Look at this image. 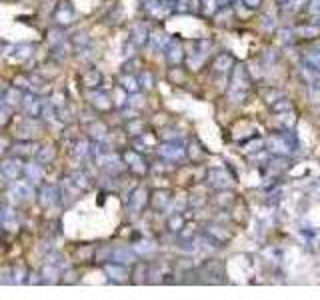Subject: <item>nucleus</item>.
<instances>
[{
  "instance_id": "nucleus-1",
  "label": "nucleus",
  "mask_w": 320,
  "mask_h": 300,
  "mask_svg": "<svg viewBox=\"0 0 320 300\" xmlns=\"http://www.w3.org/2000/svg\"><path fill=\"white\" fill-rule=\"evenodd\" d=\"M252 88V78L246 70V66H234L232 68V74H230V98L236 100V102H242V100L248 96Z\"/></svg>"
},
{
  "instance_id": "nucleus-2",
  "label": "nucleus",
  "mask_w": 320,
  "mask_h": 300,
  "mask_svg": "<svg viewBox=\"0 0 320 300\" xmlns=\"http://www.w3.org/2000/svg\"><path fill=\"white\" fill-rule=\"evenodd\" d=\"M298 146V140H296V136H294V132L292 130H284V132H278V134H274V136H270L268 138V150L274 154V156H278V158H284V156H290L294 150Z\"/></svg>"
},
{
  "instance_id": "nucleus-3",
  "label": "nucleus",
  "mask_w": 320,
  "mask_h": 300,
  "mask_svg": "<svg viewBox=\"0 0 320 300\" xmlns=\"http://www.w3.org/2000/svg\"><path fill=\"white\" fill-rule=\"evenodd\" d=\"M302 76L304 80L308 82V96H310V102L312 104H318L320 102V70H316L314 66L306 64L302 66Z\"/></svg>"
},
{
  "instance_id": "nucleus-4",
  "label": "nucleus",
  "mask_w": 320,
  "mask_h": 300,
  "mask_svg": "<svg viewBox=\"0 0 320 300\" xmlns=\"http://www.w3.org/2000/svg\"><path fill=\"white\" fill-rule=\"evenodd\" d=\"M206 184L216 190H224L232 186V176L224 168H210L206 174Z\"/></svg>"
},
{
  "instance_id": "nucleus-5",
  "label": "nucleus",
  "mask_w": 320,
  "mask_h": 300,
  "mask_svg": "<svg viewBox=\"0 0 320 300\" xmlns=\"http://www.w3.org/2000/svg\"><path fill=\"white\" fill-rule=\"evenodd\" d=\"M24 166L22 164V158L20 156H10V158H4L2 164H0V170H2V176L8 178V180H18V176L24 172Z\"/></svg>"
},
{
  "instance_id": "nucleus-6",
  "label": "nucleus",
  "mask_w": 320,
  "mask_h": 300,
  "mask_svg": "<svg viewBox=\"0 0 320 300\" xmlns=\"http://www.w3.org/2000/svg\"><path fill=\"white\" fill-rule=\"evenodd\" d=\"M158 154L160 158H164V160L176 162V160H182L186 156V150H184L182 144H178L176 140H166V142H162L158 146Z\"/></svg>"
},
{
  "instance_id": "nucleus-7",
  "label": "nucleus",
  "mask_w": 320,
  "mask_h": 300,
  "mask_svg": "<svg viewBox=\"0 0 320 300\" xmlns=\"http://www.w3.org/2000/svg\"><path fill=\"white\" fill-rule=\"evenodd\" d=\"M122 160L126 162L128 170H132V172L138 174V176L146 174V170H148V166H146V162H144V158L140 156L138 150H126V152L122 154Z\"/></svg>"
},
{
  "instance_id": "nucleus-8",
  "label": "nucleus",
  "mask_w": 320,
  "mask_h": 300,
  "mask_svg": "<svg viewBox=\"0 0 320 300\" xmlns=\"http://www.w3.org/2000/svg\"><path fill=\"white\" fill-rule=\"evenodd\" d=\"M164 54H166L168 64H172V66L182 64V62H184V58H186V54H184V46H182V40L172 38V40L168 42V46L164 48Z\"/></svg>"
},
{
  "instance_id": "nucleus-9",
  "label": "nucleus",
  "mask_w": 320,
  "mask_h": 300,
  "mask_svg": "<svg viewBox=\"0 0 320 300\" xmlns=\"http://www.w3.org/2000/svg\"><path fill=\"white\" fill-rule=\"evenodd\" d=\"M74 16H76V10H74V6L70 4V0H60V4H58L56 10H54V20H56L58 24L68 26V24L74 22Z\"/></svg>"
},
{
  "instance_id": "nucleus-10",
  "label": "nucleus",
  "mask_w": 320,
  "mask_h": 300,
  "mask_svg": "<svg viewBox=\"0 0 320 300\" xmlns=\"http://www.w3.org/2000/svg\"><path fill=\"white\" fill-rule=\"evenodd\" d=\"M34 182L30 180H12V186H10V194L16 200H32L34 198Z\"/></svg>"
},
{
  "instance_id": "nucleus-11",
  "label": "nucleus",
  "mask_w": 320,
  "mask_h": 300,
  "mask_svg": "<svg viewBox=\"0 0 320 300\" xmlns=\"http://www.w3.org/2000/svg\"><path fill=\"white\" fill-rule=\"evenodd\" d=\"M148 190L144 188V186H138V188H134L132 192H130V196H128V210L132 212V214H138L142 208H144V204L148 202Z\"/></svg>"
},
{
  "instance_id": "nucleus-12",
  "label": "nucleus",
  "mask_w": 320,
  "mask_h": 300,
  "mask_svg": "<svg viewBox=\"0 0 320 300\" xmlns=\"http://www.w3.org/2000/svg\"><path fill=\"white\" fill-rule=\"evenodd\" d=\"M204 236H206V240L212 244L214 248H218V246H224V244L230 240V232H226L222 226H216V224L206 226V232H204Z\"/></svg>"
},
{
  "instance_id": "nucleus-13",
  "label": "nucleus",
  "mask_w": 320,
  "mask_h": 300,
  "mask_svg": "<svg viewBox=\"0 0 320 300\" xmlns=\"http://www.w3.org/2000/svg\"><path fill=\"white\" fill-rule=\"evenodd\" d=\"M110 260H112V262H118V264L130 266V264H136L138 256H136L134 250H130L128 246H116V248L110 250Z\"/></svg>"
},
{
  "instance_id": "nucleus-14",
  "label": "nucleus",
  "mask_w": 320,
  "mask_h": 300,
  "mask_svg": "<svg viewBox=\"0 0 320 300\" xmlns=\"http://www.w3.org/2000/svg\"><path fill=\"white\" fill-rule=\"evenodd\" d=\"M60 200V190L56 184H44L38 192V202L44 206V208H50L56 202Z\"/></svg>"
},
{
  "instance_id": "nucleus-15",
  "label": "nucleus",
  "mask_w": 320,
  "mask_h": 300,
  "mask_svg": "<svg viewBox=\"0 0 320 300\" xmlns=\"http://www.w3.org/2000/svg\"><path fill=\"white\" fill-rule=\"evenodd\" d=\"M148 40H150L148 26H146L144 22H136V24L130 28V42H132L134 46H144Z\"/></svg>"
},
{
  "instance_id": "nucleus-16",
  "label": "nucleus",
  "mask_w": 320,
  "mask_h": 300,
  "mask_svg": "<svg viewBox=\"0 0 320 300\" xmlns=\"http://www.w3.org/2000/svg\"><path fill=\"white\" fill-rule=\"evenodd\" d=\"M202 270H204L206 276H212V278H210V284L224 282V266H222L220 260H208V262L202 266Z\"/></svg>"
},
{
  "instance_id": "nucleus-17",
  "label": "nucleus",
  "mask_w": 320,
  "mask_h": 300,
  "mask_svg": "<svg viewBox=\"0 0 320 300\" xmlns=\"http://www.w3.org/2000/svg\"><path fill=\"white\" fill-rule=\"evenodd\" d=\"M32 52H34V48L30 44H16V46H12L10 52H4V56L10 62H24L32 56Z\"/></svg>"
},
{
  "instance_id": "nucleus-18",
  "label": "nucleus",
  "mask_w": 320,
  "mask_h": 300,
  "mask_svg": "<svg viewBox=\"0 0 320 300\" xmlns=\"http://www.w3.org/2000/svg\"><path fill=\"white\" fill-rule=\"evenodd\" d=\"M104 272H106L108 278H110L112 282H124V280L128 278V268H126V264H118V262H112V260H110V264L104 266Z\"/></svg>"
},
{
  "instance_id": "nucleus-19",
  "label": "nucleus",
  "mask_w": 320,
  "mask_h": 300,
  "mask_svg": "<svg viewBox=\"0 0 320 300\" xmlns=\"http://www.w3.org/2000/svg\"><path fill=\"white\" fill-rule=\"evenodd\" d=\"M232 68H234V58H232V54L224 52V54H218V56L214 58L212 70L216 72V74H226V72H232Z\"/></svg>"
},
{
  "instance_id": "nucleus-20",
  "label": "nucleus",
  "mask_w": 320,
  "mask_h": 300,
  "mask_svg": "<svg viewBox=\"0 0 320 300\" xmlns=\"http://www.w3.org/2000/svg\"><path fill=\"white\" fill-rule=\"evenodd\" d=\"M0 222H2V228L6 232H14L18 230V218H16V212L10 208V206H2V212H0Z\"/></svg>"
},
{
  "instance_id": "nucleus-21",
  "label": "nucleus",
  "mask_w": 320,
  "mask_h": 300,
  "mask_svg": "<svg viewBox=\"0 0 320 300\" xmlns=\"http://www.w3.org/2000/svg\"><path fill=\"white\" fill-rule=\"evenodd\" d=\"M62 268L58 264H52V262H44V268L40 272L42 276V284H56L58 282V276H60Z\"/></svg>"
},
{
  "instance_id": "nucleus-22",
  "label": "nucleus",
  "mask_w": 320,
  "mask_h": 300,
  "mask_svg": "<svg viewBox=\"0 0 320 300\" xmlns=\"http://www.w3.org/2000/svg\"><path fill=\"white\" fill-rule=\"evenodd\" d=\"M118 84L128 92V94H138V90H140V80L134 76V74H128V72H124L120 78H118Z\"/></svg>"
},
{
  "instance_id": "nucleus-23",
  "label": "nucleus",
  "mask_w": 320,
  "mask_h": 300,
  "mask_svg": "<svg viewBox=\"0 0 320 300\" xmlns=\"http://www.w3.org/2000/svg\"><path fill=\"white\" fill-rule=\"evenodd\" d=\"M100 82H102V72L98 68H90V70H86L82 74V84L86 88H98Z\"/></svg>"
},
{
  "instance_id": "nucleus-24",
  "label": "nucleus",
  "mask_w": 320,
  "mask_h": 300,
  "mask_svg": "<svg viewBox=\"0 0 320 300\" xmlns=\"http://www.w3.org/2000/svg\"><path fill=\"white\" fill-rule=\"evenodd\" d=\"M170 200H172L170 190H154L152 196H150V204H152L154 210H164L170 204Z\"/></svg>"
},
{
  "instance_id": "nucleus-25",
  "label": "nucleus",
  "mask_w": 320,
  "mask_h": 300,
  "mask_svg": "<svg viewBox=\"0 0 320 300\" xmlns=\"http://www.w3.org/2000/svg\"><path fill=\"white\" fill-rule=\"evenodd\" d=\"M22 98H24V94H20L16 86H12V88H4V92H2V104L10 106V108H12V106H16V104H22Z\"/></svg>"
},
{
  "instance_id": "nucleus-26",
  "label": "nucleus",
  "mask_w": 320,
  "mask_h": 300,
  "mask_svg": "<svg viewBox=\"0 0 320 300\" xmlns=\"http://www.w3.org/2000/svg\"><path fill=\"white\" fill-rule=\"evenodd\" d=\"M12 148H14V156H20V158H22V156H32V154L38 152V150H36V144H34L32 140H26V138L20 140V142H16Z\"/></svg>"
},
{
  "instance_id": "nucleus-27",
  "label": "nucleus",
  "mask_w": 320,
  "mask_h": 300,
  "mask_svg": "<svg viewBox=\"0 0 320 300\" xmlns=\"http://www.w3.org/2000/svg\"><path fill=\"white\" fill-rule=\"evenodd\" d=\"M54 158H56V148H54L52 144H44V146H40L38 152H36V162H40L42 166L50 164Z\"/></svg>"
},
{
  "instance_id": "nucleus-28",
  "label": "nucleus",
  "mask_w": 320,
  "mask_h": 300,
  "mask_svg": "<svg viewBox=\"0 0 320 300\" xmlns=\"http://www.w3.org/2000/svg\"><path fill=\"white\" fill-rule=\"evenodd\" d=\"M90 98H92V104L96 106V110H102V112H104V110H110V108H112V100H110V96H108L106 92H102V90H96Z\"/></svg>"
},
{
  "instance_id": "nucleus-29",
  "label": "nucleus",
  "mask_w": 320,
  "mask_h": 300,
  "mask_svg": "<svg viewBox=\"0 0 320 300\" xmlns=\"http://www.w3.org/2000/svg\"><path fill=\"white\" fill-rule=\"evenodd\" d=\"M118 164H120L118 158L112 156L110 152H104V154L98 156V166L104 168V170H108V172H116V170H118Z\"/></svg>"
},
{
  "instance_id": "nucleus-30",
  "label": "nucleus",
  "mask_w": 320,
  "mask_h": 300,
  "mask_svg": "<svg viewBox=\"0 0 320 300\" xmlns=\"http://www.w3.org/2000/svg\"><path fill=\"white\" fill-rule=\"evenodd\" d=\"M144 128H146V124H144L142 118H132V120L126 122V132L132 134V136H142V134H146Z\"/></svg>"
},
{
  "instance_id": "nucleus-31",
  "label": "nucleus",
  "mask_w": 320,
  "mask_h": 300,
  "mask_svg": "<svg viewBox=\"0 0 320 300\" xmlns=\"http://www.w3.org/2000/svg\"><path fill=\"white\" fill-rule=\"evenodd\" d=\"M24 174L28 176L30 182H38L42 178V164L40 162H30L24 166Z\"/></svg>"
},
{
  "instance_id": "nucleus-32",
  "label": "nucleus",
  "mask_w": 320,
  "mask_h": 300,
  "mask_svg": "<svg viewBox=\"0 0 320 300\" xmlns=\"http://www.w3.org/2000/svg\"><path fill=\"white\" fill-rule=\"evenodd\" d=\"M302 58H304L306 64H310L316 70H320V48H308L302 54Z\"/></svg>"
},
{
  "instance_id": "nucleus-33",
  "label": "nucleus",
  "mask_w": 320,
  "mask_h": 300,
  "mask_svg": "<svg viewBox=\"0 0 320 300\" xmlns=\"http://www.w3.org/2000/svg\"><path fill=\"white\" fill-rule=\"evenodd\" d=\"M90 136H92V138H96V142L104 140V138H106V126H104L100 120L92 122V124H90Z\"/></svg>"
},
{
  "instance_id": "nucleus-34",
  "label": "nucleus",
  "mask_w": 320,
  "mask_h": 300,
  "mask_svg": "<svg viewBox=\"0 0 320 300\" xmlns=\"http://www.w3.org/2000/svg\"><path fill=\"white\" fill-rule=\"evenodd\" d=\"M90 152H92V144H90L86 138H80V140L76 142V150H74V156H76V158L82 160V158H86Z\"/></svg>"
},
{
  "instance_id": "nucleus-35",
  "label": "nucleus",
  "mask_w": 320,
  "mask_h": 300,
  "mask_svg": "<svg viewBox=\"0 0 320 300\" xmlns=\"http://www.w3.org/2000/svg\"><path fill=\"white\" fill-rule=\"evenodd\" d=\"M270 106H272V112H274V114H282V112H290V110H294L292 102H290L288 98H284V96H282L280 100H276L274 104H270Z\"/></svg>"
},
{
  "instance_id": "nucleus-36",
  "label": "nucleus",
  "mask_w": 320,
  "mask_h": 300,
  "mask_svg": "<svg viewBox=\"0 0 320 300\" xmlns=\"http://www.w3.org/2000/svg\"><path fill=\"white\" fill-rule=\"evenodd\" d=\"M218 8H220L218 0H200V10H202V14H206V16H214V14L218 12Z\"/></svg>"
},
{
  "instance_id": "nucleus-37",
  "label": "nucleus",
  "mask_w": 320,
  "mask_h": 300,
  "mask_svg": "<svg viewBox=\"0 0 320 300\" xmlns=\"http://www.w3.org/2000/svg\"><path fill=\"white\" fill-rule=\"evenodd\" d=\"M168 228L172 232H182V228H184V216L182 214H172L168 218Z\"/></svg>"
},
{
  "instance_id": "nucleus-38",
  "label": "nucleus",
  "mask_w": 320,
  "mask_h": 300,
  "mask_svg": "<svg viewBox=\"0 0 320 300\" xmlns=\"http://www.w3.org/2000/svg\"><path fill=\"white\" fill-rule=\"evenodd\" d=\"M152 42H154V46H160V48H166L168 46V42L172 40L164 30H156V32H152Z\"/></svg>"
},
{
  "instance_id": "nucleus-39",
  "label": "nucleus",
  "mask_w": 320,
  "mask_h": 300,
  "mask_svg": "<svg viewBox=\"0 0 320 300\" xmlns=\"http://www.w3.org/2000/svg\"><path fill=\"white\" fill-rule=\"evenodd\" d=\"M304 4H308V0H288L282 8H284V12H288V14H296V12H300V10L304 8Z\"/></svg>"
},
{
  "instance_id": "nucleus-40",
  "label": "nucleus",
  "mask_w": 320,
  "mask_h": 300,
  "mask_svg": "<svg viewBox=\"0 0 320 300\" xmlns=\"http://www.w3.org/2000/svg\"><path fill=\"white\" fill-rule=\"evenodd\" d=\"M296 34L302 36V38H314L318 34V26L316 24H306V26H300L296 28Z\"/></svg>"
},
{
  "instance_id": "nucleus-41",
  "label": "nucleus",
  "mask_w": 320,
  "mask_h": 300,
  "mask_svg": "<svg viewBox=\"0 0 320 300\" xmlns=\"http://www.w3.org/2000/svg\"><path fill=\"white\" fill-rule=\"evenodd\" d=\"M70 180H72V182H74V184H76V186H78L80 190L88 188V184H90V182H88V176H86L84 172H78V170H76V172H72Z\"/></svg>"
},
{
  "instance_id": "nucleus-42",
  "label": "nucleus",
  "mask_w": 320,
  "mask_h": 300,
  "mask_svg": "<svg viewBox=\"0 0 320 300\" xmlns=\"http://www.w3.org/2000/svg\"><path fill=\"white\" fill-rule=\"evenodd\" d=\"M72 46H74L76 50H78V48H80V50L88 48V46H90V38H88L84 32H82V34H76V36L72 38Z\"/></svg>"
},
{
  "instance_id": "nucleus-43",
  "label": "nucleus",
  "mask_w": 320,
  "mask_h": 300,
  "mask_svg": "<svg viewBox=\"0 0 320 300\" xmlns=\"http://www.w3.org/2000/svg\"><path fill=\"white\" fill-rule=\"evenodd\" d=\"M140 84H142L146 90L154 86V76H152L150 70H142V74H140Z\"/></svg>"
},
{
  "instance_id": "nucleus-44",
  "label": "nucleus",
  "mask_w": 320,
  "mask_h": 300,
  "mask_svg": "<svg viewBox=\"0 0 320 300\" xmlns=\"http://www.w3.org/2000/svg\"><path fill=\"white\" fill-rule=\"evenodd\" d=\"M12 274H14L12 284H24V282H26V278H24L26 270H24L22 266H14V268H12Z\"/></svg>"
},
{
  "instance_id": "nucleus-45",
  "label": "nucleus",
  "mask_w": 320,
  "mask_h": 300,
  "mask_svg": "<svg viewBox=\"0 0 320 300\" xmlns=\"http://www.w3.org/2000/svg\"><path fill=\"white\" fill-rule=\"evenodd\" d=\"M172 8H174V12H178V14H186L192 6H190V0H174Z\"/></svg>"
},
{
  "instance_id": "nucleus-46",
  "label": "nucleus",
  "mask_w": 320,
  "mask_h": 300,
  "mask_svg": "<svg viewBox=\"0 0 320 300\" xmlns=\"http://www.w3.org/2000/svg\"><path fill=\"white\" fill-rule=\"evenodd\" d=\"M294 34H296V30H290V28H288V30H286V28L278 30V36H280V40H282L284 44H286V42L292 44V42H294Z\"/></svg>"
},
{
  "instance_id": "nucleus-47",
  "label": "nucleus",
  "mask_w": 320,
  "mask_h": 300,
  "mask_svg": "<svg viewBox=\"0 0 320 300\" xmlns=\"http://www.w3.org/2000/svg\"><path fill=\"white\" fill-rule=\"evenodd\" d=\"M278 116V120L284 124V128H288V126H292L294 124V110H290V112H282V114H276Z\"/></svg>"
},
{
  "instance_id": "nucleus-48",
  "label": "nucleus",
  "mask_w": 320,
  "mask_h": 300,
  "mask_svg": "<svg viewBox=\"0 0 320 300\" xmlns=\"http://www.w3.org/2000/svg\"><path fill=\"white\" fill-rule=\"evenodd\" d=\"M262 94H264V100H266L268 104H274L276 100H280L282 96H284L280 90H270V88H268V90H264Z\"/></svg>"
},
{
  "instance_id": "nucleus-49",
  "label": "nucleus",
  "mask_w": 320,
  "mask_h": 300,
  "mask_svg": "<svg viewBox=\"0 0 320 300\" xmlns=\"http://www.w3.org/2000/svg\"><path fill=\"white\" fill-rule=\"evenodd\" d=\"M138 64H140V60H138V58H130L128 62H124L122 70H124V72H128V74H134V72H136V68H138Z\"/></svg>"
},
{
  "instance_id": "nucleus-50",
  "label": "nucleus",
  "mask_w": 320,
  "mask_h": 300,
  "mask_svg": "<svg viewBox=\"0 0 320 300\" xmlns=\"http://www.w3.org/2000/svg\"><path fill=\"white\" fill-rule=\"evenodd\" d=\"M136 250H140V252H154V250H156V246H154L152 242L144 240V242H138V244H136Z\"/></svg>"
},
{
  "instance_id": "nucleus-51",
  "label": "nucleus",
  "mask_w": 320,
  "mask_h": 300,
  "mask_svg": "<svg viewBox=\"0 0 320 300\" xmlns=\"http://www.w3.org/2000/svg\"><path fill=\"white\" fill-rule=\"evenodd\" d=\"M308 12L312 16H318L320 14V0H308Z\"/></svg>"
},
{
  "instance_id": "nucleus-52",
  "label": "nucleus",
  "mask_w": 320,
  "mask_h": 300,
  "mask_svg": "<svg viewBox=\"0 0 320 300\" xmlns=\"http://www.w3.org/2000/svg\"><path fill=\"white\" fill-rule=\"evenodd\" d=\"M158 4H160V0H142V8H144L146 12H150V14H152V10H154Z\"/></svg>"
},
{
  "instance_id": "nucleus-53",
  "label": "nucleus",
  "mask_w": 320,
  "mask_h": 300,
  "mask_svg": "<svg viewBox=\"0 0 320 300\" xmlns=\"http://www.w3.org/2000/svg\"><path fill=\"white\" fill-rule=\"evenodd\" d=\"M260 2H262V0H242V4H244L246 8H250V10L258 8V6H260Z\"/></svg>"
},
{
  "instance_id": "nucleus-54",
  "label": "nucleus",
  "mask_w": 320,
  "mask_h": 300,
  "mask_svg": "<svg viewBox=\"0 0 320 300\" xmlns=\"http://www.w3.org/2000/svg\"><path fill=\"white\" fill-rule=\"evenodd\" d=\"M274 2H276V4H280V6H284V4L288 2V0H274Z\"/></svg>"
}]
</instances>
